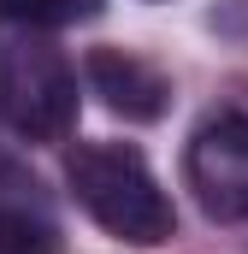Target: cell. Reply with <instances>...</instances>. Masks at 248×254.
Instances as JSON below:
<instances>
[{
	"label": "cell",
	"mask_w": 248,
	"mask_h": 254,
	"mask_svg": "<svg viewBox=\"0 0 248 254\" xmlns=\"http://www.w3.org/2000/svg\"><path fill=\"white\" fill-rule=\"evenodd\" d=\"M0 125L24 142H65L77 130V65L30 30L0 42Z\"/></svg>",
	"instance_id": "7a4b0ae2"
},
{
	"label": "cell",
	"mask_w": 248,
	"mask_h": 254,
	"mask_svg": "<svg viewBox=\"0 0 248 254\" xmlns=\"http://www.w3.org/2000/svg\"><path fill=\"white\" fill-rule=\"evenodd\" d=\"M83 83H89V95H101L107 113H119L130 125H154V119H166V107H172L166 71L148 65L142 54H130V48H95V54L83 60Z\"/></svg>",
	"instance_id": "277c9868"
},
{
	"label": "cell",
	"mask_w": 248,
	"mask_h": 254,
	"mask_svg": "<svg viewBox=\"0 0 248 254\" xmlns=\"http://www.w3.org/2000/svg\"><path fill=\"white\" fill-rule=\"evenodd\" d=\"M0 254H65L48 219L36 213H0Z\"/></svg>",
	"instance_id": "8992f818"
},
{
	"label": "cell",
	"mask_w": 248,
	"mask_h": 254,
	"mask_svg": "<svg viewBox=\"0 0 248 254\" xmlns=\"http://www.w3.org/2000/svg\"><path fill=\"white\" fill-rule=\"evenodd\" d=\"M184 178L207 219H219V225L248 219V119L243 113H213L195 125L184 148Z\"/></svg>",
	"instance_id": "3957f363"
},
{
	"label": "cell",
	"mask_w": 248,
	"mask_h": 254,
	"mask_svg": "<svg viewBox=\"0 0 248 254\" xmlns=\"http://www.w3.org/2000/svg\"><path fill=\"white\" fill-rule=\"evenodd\" d=\"M101 12V0H0V24L12 30H71L89 24Z\"/></svg>",
	"instance_id": "5b68a950"
},
{
	"label": "cell",
	"mask_w": 248,
	"mask_h": 254,
	"mask_svg": "<svg viewBox=\"0 0 248 254\" xmlns=\"http://www.w3.org/2000/svg\"><path fill=\"white\" fill-rule=\"evenodd\" d=\"M65 184H71V201L119 243L154 249L178 231L172 195L160 190L136 142H77L65 154Z\"/></svg>",
	"instance_id": "6da1fadb"
}]
</instances>
